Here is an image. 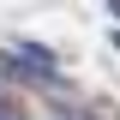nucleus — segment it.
<instances>
[{
    "label": "nucleus",
    "mask_w": 120,
    "mask_h": 120,
    "mask_svg": "<svg viewBox=\"0 0 120 120\" xmlns=\"http://www.w3.org/2000/svg\"><path fill=\"white\" fill-rule=\"evenodd\" d=\"M12 60H18V66H30V72H42V78H60L54 54H48L42 42H24V48H12Z\"/></svg>",
    "instance_id": "f257e3e1"
},
{
    "label": "nucleus",
    "mask_w": 120,
    "mask_h": 120,
    "mask_svg": "<svg viewBox=\"0 0 120 120\" xmlns=\"http://www.w3.org/2000/svg\"><path fill=\"white\" fill-rule=\"evenodd\" d=\"M108 12H114V18H120V0H108Z\"/></svg>",
    "instance_id": "f03ea898"
},
{
    "label": "nucleus",
    "mask_w": 120,
    "mask_h": 120,
    "mask_svg": "<svg viewBox=\"0 0 120 120\" xmlns=\"http://www.w3.org/2000/svg\"><path fill=\"white\" fill-rule=\"evenodd\" d=\"M0 120H12V114H0Z\"/></svg>",
    "instance_id": "7ed1b4c3"
},
{
    "label": "nucleus",
    "mask_w": 120,
    "mask_h": 120,
    "mask_svg": "<svg viewBox=\"0 0 120 120\" xmlns=\"http://www.w3.org/2000/svg\"><path fill=\"white\" fill-rule=\"evenodd\" d=\"M114 48H120V36H114Z\"/></svg>",
    "instance_id": "20e7f679"
}]
</instances>
